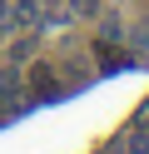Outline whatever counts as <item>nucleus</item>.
Here are the masks:
<instances>
[{
    "instance_id": "f257e3e1",
    "label": "nucleus",
    "mask_w": 149,
    "mask_h": 154,
    "mask_svg": "<svg viewBox=\"0 0 149 154\" xmlns=\"http://www.w3.org/2000/svg\"><path fill=\"white\" fill-rule=\"evenodd\" d=\"M119 154H149V129H134L124 144H119Z\"/></svg>"
},
{
    "instance_id": "f03ea898",
    "label": "nucleus",
    "mask_w": 149,
    "mask_h": 154,
    "mask_svg": "<svg viewBox=\"0 0 149 154\" xmlns=\"http://www.w3.org/2000/svg\"><path fill=\"white\" fill-rule=\"evenodd\" d=\"M40 15V0H15V25H35Z\"/></svg>"
}]
</instances>
